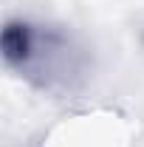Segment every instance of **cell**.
I'll return each instance as SVG.
<instances>
[{"label":"cell","instance_id":"obj_1","mask_svg":"<svg viewBox=\"0 0 144 147\" xmlns=\"http://www.w3.org/2000/svg\"><path fill=\"white\" fill-rule=\"evenodd\" d=\"M34 45H37V28L31 26V23L9 20V23L3 26V34H0V51H3L6 65L23 71V68L31 62Z\"/></svg>","mask_w":144,"mask_h":147}]
</instances>
